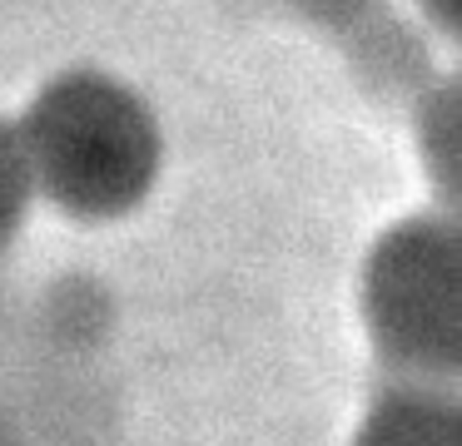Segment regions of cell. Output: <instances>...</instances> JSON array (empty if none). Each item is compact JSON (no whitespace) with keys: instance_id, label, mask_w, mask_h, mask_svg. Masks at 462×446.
<instances>
[{"instance_id":"6da1fadb","label":"cell","mask_w":462,"mask_h":446,"mask_svg":"<svg viewBox=\"0 0 462 446\" xmlns=\"http://www.w3.org/2000/svg\"><path fill=\"white\" fill-rule=\"evenodd\" d=\"M31 194L80 223L125 218L154 194L164 134L154 105L110 69L51 75L15 119Z\"/></svg>"},{"instance_id":"7a4b0ae2","label":"cell","mask_w":462,"mask_h":446,"mask_svg":"<svg viewBox=\"0 0 462 446\" xmlns=\"http://www.w3.org/2000/svg\"><path fill=\"white\" fill-rule=\"evenodd\" d=\"M363 323L402 382L462 372V228L452 208L408 214L378 233L363 263Z\"/></svg>"},{"instance_id":"3957f363","label":"cell","mask_w":462,"mask_h":446,"mask_svg":"<svg viewBox=\"0 0 462 446\" xmlns=\"http://www.w3.org/2000/svg\"><path fill=\"white\" fill-rule=\"evenodd\" d=\"M343 55H348L353 79L373 99H402V105H412L438 79L428 35L412 20L393 15L388 5L343 30Z\"/></svg>"},{"instance_id":"277c9868","label":"cell","mask_w":462,"mask_h":446,"mask_svg":"<svg viewBox=\"0 0 462 446\" xmlns=\"http://www.w3.org/2000/svg\"><path fill=\"white\" fill-rule=\"evenodd\" d=\"M457 402L432 382H402L373 402L358 446H457Z\"/></svg>"},{"instance_id":"5b68a950","label":"cell","mask_w":462,"mask_h":446,"mask_svg":"<svg viewBox=\"0 0 462 446\" xmlns=\"http://www.w3.org/2000/svg\"><path fill=\"white\" fill-rule=\"evenodd\" d=\"M412 144L418 159L428 168L438 204L452 208L457 204V178H462V99H457V79L438 75L418 99H412Z\"/></svg>"},{"instance_id":"8992f818","label":"cell","mask_w":462,"mask_h":446,"mask_svg":"<svg viewBox=\"0 0 462 446\" xmlns=\"http://www.w3.org/2000/svg\"><path fill=\"white\" fill-rule=\"evenodd\" d=\"M31 174H25V159L21 144H15V124L0 119V253L21 233L25 223V208H31Z\"/></svg>"},{"instance_id":"52a82bcc","label":"cell","mask_w":462,"mask_h":446,"mask_svg":"<svg viewBox=\"0 0 462 446\" xmlns=\"http://www.w3.org/2000/svg\"><path fill=\"white\" fill-rule=\"evenodd\" d=\"M293 10H299L303 20H313V25H328V30H348L358 25L363 15H373V10H383L388 0H289Z\"/></svg>"},{"instance_id":"ba28073f","label":"cell","mask_w":462,"mask_h":446,"mask_svg":"<svg viewBox=\"0 0 462 446\" xmlns=\"http://www.w3.org/2000/svg\"><path fill=\"white\" fill-rule=\"evenodd\" d=\"M418 5H422V20H428V25L438 30L442 40L457 35V25H462V0H418Z\"/></svg>"}]
</instances>
